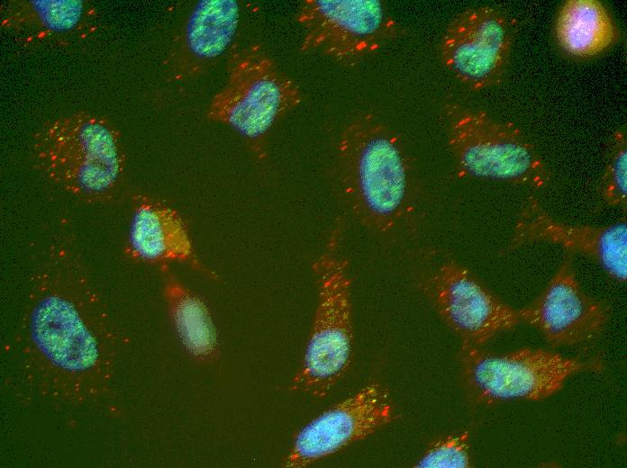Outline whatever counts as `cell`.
Wrapping results in <instances>:
<instances>
[{"instance_id": "6da1fadb", "label": "cell", "mask_w": 627, "mask_h": 468, "mask_svg": "<svg viewBox=\"0 0 627 468\" xmlns=\"http://www.w3.org/2000/svg\"><path fill=\"white\" fill-rule=\"evenodd\" d=\"M16 345L39 397L80 406L107 393L119 336L68 224L52 233L34 268Z\"/></svg>"}, {"instance_id": "7a4b0ae2", "label": "cell", "mask_w": 627, "mask_h": 468, "mask_svg": "<svg viewBox=\"0 0 627 468\" xmlns=\"http://www.w3.org/2000/svg\"><path fill=\"white\" fill-rule=\"evenodd\" d=\"M335 162L341 197L368 231L388 235L412 212L413 164L401 136L381 117L361 112L350 119L340 133Z\"/></svg>"}, {"instance_id": "3957f363", "label": "cell", "mask_w": 627, "mask_h": 468, "mask_svg": "<svg viewBox=\"0 0 627 468\" xmlns=\"http://www.w3.org/2000/svg\"><path fill=\"white\" fill-rule=\"evenodd\" d=\"M37 168L59 188L90 204L107 203L122 191L127 153L121 132L105 117L86 111L44 122L32 140Z\"/></svg>"}, {"instance_id": "277c9868", "label": "cell", "mask_w": 627, "mask_h": 468, "mask_svg": "<svg viewBox=\"0 0 627 468\" xmlns=\"http://www.w3.org/2000/svg\"><path fill=\"white\" fill-rule=\"evenodd\" d=\"M447 142L460 177L544 189L552 172L513 122L456 102L443 105Z\"/></svg>"}, {"instance_id": "5b68a950", "label": "cell", "mask_w": 627, "mask_h": 468, "mask_svg": "<svg viewBox=\"0 0 627 468\" xmlns=\"http://www.w3.org/2000/svg\"><path fill=\"white\" fill-rule=\"evenodd\" d=\"M458 361L469 397L487 406L545 400L559 392L570 377L604 369L599 356L572 358L532 347L496 353L468 343H461Z\"/></svg>"}, {"instance_id": "8992f818", "label": "cell", "mask_w": 627, "mask_h": 468, "mask_svg": "<svg viewBox=\"0 0 627 468\" xmlns=\"http://www.w3.org/2000/svg\"><path fill=\"white\" fill-rule=\"evenodd\" d=\"M317 303L303 361L290 387L325 397L348 371L354 325L349 261L332 242L313 264Z\"/></svg>"}, {"instance_id": "52a82bcc", "label": "cell", "mask_w": 627, "mask_h": 468, "mask_svg": "<svg viewBox=\"0 0 627 468\" xmlns=\"http://www.w3.org/2000/svg\"><path fill=\"white\" fill-rule=\"evenodd\" d=\"M227 80L210 102L207 117L233 129L253 146L303 101L297 83L259 44L231 53Z\"/></svg>"}, {"instance_id": "ba28073f", "label": "cell", "mask_w": 627, "mask_h": 468, "mask_svg": "<svg viewBox=\"0 0 627 468\" xmlns=\"http://www.w3.org/2000/svg\"><path fill=\"white\" fill-rule=\"evenodd\" d=\"M302 53L353 67L404 33L381 0H304L295 15Z\"/></svg>"}, {"instance_id": "9c48e42d", "label": "cell", "mask_w": 627, "mask_h": 468, "mask_svg": "<svg viewBox=\"0 0 627 468\" xmlns=\"http://www.w3.org/2000/svg\"><path fill=\"white\" fill-rule=\"evenodd\" d=\"M421 287L434 310L462 343L482 346L521 323L518 310L453 258L432 264Z\"/></svg>"}, {"instance_id": "30bf717a", "label": "cell", "mask_w": 627, "mask_h": 468, "mask_svg": "<svg viewBox=\"0 0 627 468\" xmlns=\"http://www.w3.org/2000/svg\"><path fill=\"white\" fill-rule=\"evenodd\" d=\"M514 33L513 20L500 9L468 8L448 24L440 43L441 60L470 90L496 86L505 76Z\"/></svg>"}, {"instance_id": "8fae6325", "label": "cell", "mask_w": 627, "mask_h": 468, "mask_svg": "<svg viewBox=\"0 0 627 468\" xmlns=\"http://www.w3.org/2000/svg\"><path fill=\"white\" fill-rule=\"evenodd\" d=\"M566 253L542 291L518 310L521 321L536 328L553 348L580 346L596 340L612 315L611 305L586 292Z\"/></svg>"}, {"instance_id": "7c38bea8", "label": "cell", "mask_w": 627, "mask_h": 468, "mask_svg": "<svg viewBox=\"0 0 627 468\" xmlns=\"http://www.w3.org/2000/svg\"><path fill=\"white\" fill-rule=\"evenodd\" d=\"M395 413L389 391L378 382L368 383L304 425L281 466L302 468L328 457L374 434Z\"/></svg>"}, {"instance_id": "4fadbf2b", "label": "cell", "mask_w": 627, "mask_h": 468, "mask_svg": "<svg viewBox=\"0 0 627 468\" xmlns=\"http://www.w3.org/2000/svg\"><path fill=\"white\" fill-rule=\"evenodd\" d=\"M548 243L567 253L585 256L598 264L613 280L627 279V222L605 226L568 224L553 218L539 199L530 194L522 202L505 248L507 253L526 245Z\"/></svg>"}, {"instance_id": "5bb4252c", "label": "cell", "mask_w": 627, "mask_h": 468, "mask_svg": "<svg viewBox=\"0 0 627 468\" xmlns=\"http://www.w3.org/2000/svg\"><path fill=\"white\" fill-rule=\"evenodd\" d=\"M241 16L237 0L197 2L174 39L167 59L173 77L192 79L211 69L232 45Z\"/></svg>"}, {"instance_id": "9a60e30c", "label": "cell", "mask_w": 627, "mask_h": 468, "mask_svg": "<svg viewBox=\"0 0 627 468\" xmlns=\"http://www.w3.org/2000/svg\"><path fill=\"white\" fill-rule=\"evenodd\" d=\"M124 250L131 259L139 263L162 266L181 263L204 271L180 213L149 195L137 194L132 199Z\"/></svg>"}, {"instance_id": "2e32d148", "label": "cell", "mask_w": 627, "mask_h": 468, "mask_svg": "<svg viewBox=\"0 0 627 468\" xmlns=\"http://www.w3.org/2000/svg\"><path fill=\"white\" fill-rule=\"evenodd\" d=\"M559 47L576 58L595 57L620 39V30L608 9L598 0H568L555 22Z\"/></svg>"}, {"instance_id": "e0dca14e", "label": "cell", "mask_w": 627, "mask_h": 468, "mask_svg": "<svg viewBox=\"0 0 627 468\" xmlns=\"http://www.w3.org/2000/svg\"><path fill=\"white\" fill-rule=\"evenodd\" d=\"M164 271L163 293L173 327L188 354L203 363L219 351L216 328L205 302L175 274Z\"/></svg>"}, {"instance_id": "ac0fdd59", "label": "cell", "mask_w": 627, "mask_h": 468, "mask_svg": "<svg viewBox=\"0 0 627 468\" xmlns=\"http://www.w3.org/2000/svg\"><path fill=\"white\" fill-rule=\"evenodd\" d=\"M90 17L83 0H14L4 11L3 25L32 38L78 32Z\"/></svg>"}, {"instance_id": "d6986e66", "label": "cell", "mask_w": 627, "mask_h": 468, "mask_svg": "<svg viewBox=\"0 0 627 468\" xmlns=\"http://www.w3.org/2000/svg\"><path fill=\"white\" fill-rule=\"evenodd\" d=\"M600 195L612 207L627 209V135L617 130L612 138L608 160L600 183Z\"/></svg>"}, {"instance_id": "ffe728a7", "label": "cell", "mask_w": 627, "mask_h": 468, "mask_svg": "<svg viewBox=\"0 0 627 468\" xmlns=\"http://www.w3.org/2000/svg\"><path fill=\"white\" fill-rule=\"evenodd\" d=\"M472 465L467 431L446 436L432 443L415 464L420 468H468Z\"/></svg>"}]
</instances>
